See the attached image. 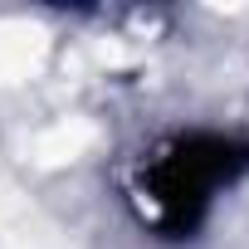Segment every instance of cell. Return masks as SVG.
Segmentation results:
<instances>
[{"label": "cell", "mask_w": 249, "mask_h": 249, "mask_svg": "<svg viewBox=\"0 0 249 249\" xmlns=\"http://www.w3.org/2000/svg\"><path fill=\"white\" fill-rule=\"evenodd\" d=\"M249 176V137L220 127H181L142 147L127 166V205L157 239H196L220 196Z\"/></svg>", "instance_id": "1"}]
</instances>
